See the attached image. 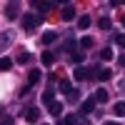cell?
Listing matches in <instances>:
<instances>
[{
	"label": "cell",
	"instance_id": "obj_16",
	"mask_svg": "<svg viewBox=\"0 0 125 125\" xmlns=\"http://www.w3.org/2000/svg\"><path fill=\"white\" fill-rule=\"evenodd\" d=\"M40 10H43V13H48V10H55L58 8V3H35Z\"/></svg>",
	"mask_w": 125,
	"mask_h": 125
},
{
	"label": "cell",
	"instance_id": "obj_9",
	"mask_svg": "<svg viewBox=\"0 0 125 125\" xmlns=\"http://www.w3.org/2000/svg\"><path fill=\"white\" fill-rule=\"evenodd\" d=\"M55 40H58V33H55V30H48V33H43V43H45V45L55 43Z\"/></svg>",
	"mask_w": 125,
	"mask_h": 125
},
{
	"label": "cell",
	"instance_id": "obj_11",
	"mask_svg": "<svg viewBox=\"0 0 125 125\" xmlns=\"http://www.w3.org/2000/svg\"><path fill=\"white\" fill-rule=\"evenodd\" d=\"M95 103H100V105H103V103H108V90L100 88V90L95 93Z\"/></svg>",
	"mask_w": 125,
	"mask_h": 125
},
{
	"label": "cell",
	"instance_id": "obj_15",
	"mask_svg": "<svg viewBox=\"0 0 125 125\" xmlns=\"http://www.w3.org/2000/svg\"><path fill=\"white\" fill-rule=\"evenodd\" d=\"M53 62H55V55H53V53H48V50H45V53H43V65H48V68H50Z\"/></svg>",
	"mask_w": 125,
	"mask_h": 125
},
{
	"label": "cell",
	"instance_id": "obj_21",
	"mask_svg": "<svg viewBox=\"0 0 125 125\" xmlns=\"http://www.w3.org/2000/svg\"><path fill=\"white\" fill-rule=\"evenodd\" d=\"M30 60H33V55H30V53H20V55H18V62H23V65H25V62H30Z\"/></svg>",
	"mask_w": 125,
	"mask_h": 125
},
{
	"label": "cell",
	"instance_id": "obj_30",
	"mask_svg": "<svg viewBox=\"0 0 125 125\" xmlns=\"http://www.w3.org/2000/svg\"><path fill=\"white\" fill-rule=\"evenodd\" d=\"M123 25H125V18H123Z\"/></svg>",
	"mask_w": 125,
	"mask_h": 125
},
{
	"label": "cell",
	"instance_id": "obj_18",
	"mask_svg": "<svg viewBox=\"0 0 125 125\" xmlns=\"http://www.w3.org/2000/svg\"><path fill=\"white\" fill-rule=\"evenodd\" d=\"M48 108H50V113H53V115H58V118H60V113H62V105H60V103H50Z\"/></svg>",
	"mask_w": 125,
	"mask_h": 125
},
{
	"label": "cell",
	"instance_id": "obj_19",
	"mask_svg": "<svg viewBox=\"0 0 125 125\" xmlns=\"http://www.w3.org/2000/svg\"><path fill=\"white\" fill-rule=\"evenodd\" d=\"M13 68V60L10 58H0V70H10Z\"/></svg>",
	"mask_w": 125,
	"mask_h": 125
},
{
	"label": "cell",
	"instance_id": "obj_22",
	"mask_svg": "<svg viewBox=\"0 0 125 125\" xmlns=\"http://www.w3.org/2000/svg\"><path fill=\"white\" fill-rule=\"evenodd\" d=\"M62 125H78V115H68L62 120Z\"/></svg>",
	"mask_w": 125,
	"mask_h": 125
},
{
	"label": "cell",
	"instance_id": "obj_20",
	"mask_svg": "<svg viewBox=\"0 0 125 125\" xmlns=\"http://www.w3.org/2000/svg\"><path fill=\"white\" fill-rule=\"evenodd\" d=\"M78 25H80V30H85V28L90 25V18H88V15H80V20H78Z\"/></svg>",
	"mask_w": 125,
	"mask_h": 125
},
{
	"label": "cell",
	"instance_id": "obj_14",
	"mask_svg": "<svg viewBox=\"0 0 125 125\" xmlns=\"http://www.w3.org/2000/svg\"><path fill=\"white\" fill-rule=\"evenodd\" d=\"M43 103H45V105L55 103V93H53V90H45V93H43Z\"/></svg>",
	"mask_w": 125,
	"mask_h": 125
},
{
	"label": "cell",
	"instance_id": "obj_17",
	"mask_svg": "<svg viewBox=\"0 0 125 125\" xmlns=\"http://www.w3.org/2000/svg\"><path fill=\"white\" fill-rule=\"evenodd\" d=\"M38 80H40V70H30V75H28V83H30V85H35Z\"/></svg>",
	"mask_w": 125,
	"mask_h": 125
},
{
	"label": "cell",
	"instance_id": "obj_5",
	"mask_svg": "<svg viewBox=\"0 0 125 125\" xmlns=\"http://www.w3.org/2000/svg\"><path fill=\"white\" fill-rule=\"evenodd\" d=\"M73 78H75V80L80 83V80H85V78H90V73H88V68H83V65H78L75 70H73Z\"/></svg>",
	"mask_w": 125,
	"mask_h": 125
},
{
	"label": "cell",
	"instance_id": "obj_2",
	"mask_svg": "<svg viewBox=\"0 0 125 125\" xmlns=\"http://www.w3.org/2000/svg\"><path fill=\"white\" fill-rule=\"evenodd\" d=\"M13 40H15V30H3L0 33V50H5Z\"/></svg>",
	"mask_w": 125,
	"mask_h": 125
},
{
	"label": "cell",
	"instance_id": "obj_6",
	"mask_svg": "<svg viewBox=\"0 0 125 125\" xmlns=\"http://www.w3.org/2000/svg\"><path fill=\"white\" fill-rule=\"evenodd\" d=\"M95 78H98L100 83H105V80L113 78V70H108V68H98V70H95Z\"/></svg>",
	"mask_w": 125,
	"mask_h": 125
},
{
	"label": "cell",
	"instance_id": "obj_7",
	"mask_svg": "<svg viewBox=\"0 0 125 125\" xmlns=\"http://www.w3.org/2000/svg\"><path fill=\"white\" fill-rule=\"evenodd\" d=\"M62 20H73L75 18V5H62Z\"/></svg>",
	"mask_w": 125,
	"mask_h": 125
},
{
	"label": "cell",
	"instance_id": "obj_8",
	"mask_svg": "<svg viewBox=\"0 0 125 125\" xmlns=\"http://www.w3.org/2000/svg\"><path fill=\"white\" fill-rule=\"evenodd\" d=\"M38 118H40V110H38V108H28L25 120H28V123H38Z\"/></svg>",
	"mask_w": 125,
	"mask_h": 125
},
{
	"label": "cell",
	"instance_id": "obj_28",
	"mask_svg": "<svg viewBox=\"0 0 125 125\" xmlns=\"http://www.w3.org/2000/svg\"><path fill=\"white\" fill-rule=\"evenodd\" d=\"M0 118H3V105H0Z\"/></svg>",
	"mask_w": 125,
	"mask_h": 125
},
{
	"label": "cell",
	"instance_id": "obj_27",
	"mask_svg": "<svg viewBox=\"0 0 125 125\" xmlns=\"http://www.w3.org/2000/svg\"><path fill=\"white\" fill-rule=\"evenodd\" d=\"M105 125H118V123H113V120H108V123H105Z\"/></svg>",
	"mask_w": 125,
	"mask_h": 125
},
{
	"label": "cell",
	"instance_id": "obj_1",
	"mask_svg": "<svg viewBox=\"0 0 125 125\" xmlns=\"http://www.w3.org/2000/svg\"><path fill=\"white\" fill-rule=\"evenodd\" d=\"M38 23H40V18H38L35 13L23 15V28H25V30H35V28H38Z\"/></svg>",
	"mask_w": 125,
	"mask_h": 125
},
{
	"label": "cell",
	"instance_id": "obj_10",
	"mask_svg": "<svg viewBox=\"0 0 125 125\" xmlns=\"http://www.w3.org/2000/svg\"><path fill=\"white\" fill-rule=\"evenodd\" d=\"M113 113H115L118 118H125V103H120V100H118L115 105H113Z\"/></svg>",
	"mask_w": 125,
	"mask_h": 125
},
{
	"label": "cell",
	"instance_id": "obj_29",
	"mask_svg": "<svg viewBox=\"0 0 125 125\" xmlns=\"http://www.w3.org/2000/svg\"><path fill=\"white\" fill-rule=\"evenodd\" d=\"M78 125H88V123H78Z\"/></svg>",
	"mask_w": 125,
	"mask_h": 125
},
{
	"label": "cell",
	"instance_id": "obj_23",
	"mask_svg": "<svg viewBox=\"0 0 125 125\" xmlns=\"http://www.w3.org/2000/svg\"><path fill=\"white\" fill-rule=\"evenodd\" d=\"M98 25H100L103 30H108V28H110V18H100V20H98Z\"/></svg>",
	"mask_w": 125,
	"mask_h": 125
},
{
	"label": "cell",
	"instance_id": "obj_26",
	"mask_svg": "<svg viewBox=\"0 0 125 125\" xmlns=\"http://www.w3.org/2000/svg\"><path fill=\"white\" fill-rule=\"evenodd\" d=\"M118 65H120V68H125V55H120V58H118Z\"/></svg>",
	"mask_w": 125,
	"mask_h": 125
},
{
	"label": "cell",
	"instance_id": "obj_3",
	"mask_svg": "<svg viewBox=\"0 0 125 125\" xmlns=\"http://www.w3.org/2000/svg\"><path fill=\"white\" fill-rule=\"evenodd\" d=\"M18 15H20V5H18V3H8V5H5V18L15 20Z\"/></svg>",
	"mask_w": 125,
	"mask_h": 125
},
{
	"label": "cell",
	"instance_id": "obj_25",
	"mask_svg": "<svg viewBox=\"0 0 125 125\" xmlns=\"http://www.w3.org/2000/svg\"><path fill=\"white\" fill-rule=\"evenodd\" d=\"M100 60H113V50H103V53H100Z\"/></svg>",
	"mask_w": 125,
	"mask_h": 125
},
{
	"label": "cell",
	"instance_id": "obj_13",
	"mask_svg": "<svg viewBox=\"0 0 125 125\" xmlns=\"http://www.w3.org/2000/svg\"><path fill=\"white\" fill-rule=\"evenodd\" d=\"M60 93H65V95H73V85L68 80H60Z\"/></svg>",
	"mask_w": 125,
	"mask_h": 125
},
{
	"label": "cell",
	"instance_id": "obj_12",
	"mask_svg": "<svg viewBox=\"0 0 125 125\" xmlns=\"http://www.w3.org/2000/svg\"><path fill=\"white\" fill-rule=\"evenodd\" d=\"M93 45H95V40H93L90 35H85V38H80V48H85V50H88V48H93Z\"/></svg>",
	"mask_w": 125,
	"mask_h": 125
},
{
	"label": "cell",
	"instance_id": "obj_4",
	"mask_svg": "<svg viewBox=\"0 0 125 125\" xmlns=\"http://www.w3.org/2000/svg\"><path fill=\"white\" fill-rule=\"evenodd\" d=\"M95 110V98H88V100H83V105H80V113L83 115H88V113Z\"/></svg>",
	"mask_w": 125,
	"mask_h": 125
},
{
	"label": "cell",
	"instance_id": "obj_24",
	"mask_svg": "<svg viewBox=\"0 0 125 125\" xmlns=\"http://www.w3.org/2000/svg\"><path fill=\"white\" fill-rule=\"evenodd\" d=\"M115 45L125 48V35H123V33H118V35H115Z\"/></svg>",
	"mask_w": 125,
	"mask_h": 125
}]
</instances>
